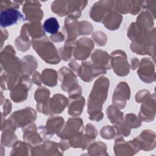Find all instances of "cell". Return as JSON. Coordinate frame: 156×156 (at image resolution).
Wrapping results in <instances>:
<instances>
[{
	"instance_id": "cell-15",
	"label": "cell",
	"mask_w": 156,
	"mask_h": 156,
	"mask_svg": "<svg viewBox=\"0 0 156 156\" xmlns=\"http://www.w3.org/2000/svg\"><path fill=\"white\" fill-rule=\"evenodd\" d=\"M73 100L70 102L68 113L70 115L79 116L81 114L85 104V99L83 97H72Z\"/></svg>"
},
{
	"instance_id": "cell-7",
	"label": "cell",
	"mask_w": 156,
	"mask_h": 156,
	"mask_svg": "<svg viewBox=\"0 0 156 156\" xmlns=\"http://www.w3.org/2000/svg\"><path fill=\"white\" fill-rule=\"evenodd\" d=\"M94 48L93 42L90 38H83L77 43L76 47H75L73 51L74 58L77 60H84L87 58L92 49Z\"/></svg>"
},
{
	"instance_id": "cell-14",
	"label": "cell",
	"mask_w": 156,
	"mask_h": 156,
	"mask_svg": "<svg viewBox=\"0 0 156 156\" xmlns=\"http://www.w3.org/2000/svg\"><path fill=\"white\" fill-rule=\"evenodd\" d=\"M30 87L31 83L30 80H28L24 85H16V87H14L15 88L14 91H12L10 94L12 99L16 102H20L24 101L27 98V90L30 89Z\"/></svg>"
},
{
	"instance_id": "cell-18",
	"label": "cell",
	"mask_w": 156,
	"mask_h": 156,
	"mask_svg": "<svg viewBox=\"0 0 156 156\" xmlns=\"http://www.w3.org/2000/svg\"><path fill=\"white\" fill-rule=\"evenodd\" d=\"M49 90L44 87H40L37 89L35 94V100L38 102V104H39V105L37 104V107L46 104L49 100L48 97L49 96Z\"/></svg>"
},
{
	"instance_id": "cell-2",
	"label": "cell",
	"mask_w": 156,
	"mask_h": 156,
	"mask_svg": "<svg viewBox=\"0 0 156 156\" xmlns=\"http://www.w3.org/2000/svg\"><path fill=\"white\" fill-rule=\"evenodd\" d=\"M32 44L34 49L45 62L51 64H57L60 62L56 48L52 43L48 41L46 37L43 36L39 40H35L33 41Z\"/></svg>"
},
{
	"instance_id": "cell-10",
	"label": "cell",
	"mask_w": 156,
	"mask_h": 156,
	"mask_svg": "<svg viewBox=\"0 0 156 156\" xmlns=\"http://www.w3.org/2000/svg\"><path fill=\"white\" fill-rule=\"evenodd\" d=\"M154 94L151 96L146 102L141 106L140 112V118L143 121L149 122L152 121L155 116V104Z\"/></svg>"
},
{
	"instance_id": "cell-12",
	"label": "cell",
	"mask_w": 156,
	"mask_h": 156,
	"mask_svg": "<svg viewBox=\"0 0 156 156\" xmlns=\"http://www.w3.org/2000/svg\"><path fill=\"white\" fill-rule=\"evenodd\" d=\"M64 124V119L60 116H55L48 119L46 125L44 128V132L43 133L45 136H51L55 132L58 133L61 130L62 126Z\"/></svg>"
},
{
	"instance_id": "cell-13",
	"label": "cell",
	"mask_w": 156,
	"mask_h": 156,
	"mask_svg": "<svg viewBox=\"0 0 156 156\" xmlns=\"http://www.w3.org/2000/svg\"><path fill=\"white\" fill-rule=\"evenodd\" d=\"M122 16L115 11H109L103 18V23L110 30H116L118 28Z\"/></svg>"
},
{
	"instance_id": "cell-4",
	"label": "cell",
	"mask_w": 156,
	"mask_h": 156,
	"mask_svg": "<svg viewBox=\"0 0 156 156\" xmlns=\"http://www.w3.org/2000/svg\"><path fill=\"white\" fill-rule=\"evenodd\" d=\"M114 5V1H101L92 6L90 10V16L96 21H102L106 14L111 10Z\"/></svg>"
},
{
	"instance_id": "cell-19",
	"label": "cell",
	"mask_w": 156,
	"mask_h": 156,
	"mask_svg": "<svg viewBox=\"0 0 156 156\" xmlns=\"http://www.w3.org/2000/svg\"><path fill=\"white\" fill-rule=\"evenodd\" d=\"M52 11L59 16H64L67 14V4L66 1H55L51 4Z\"/></svg>"
},
{
	"instance_id": "cell-17",
	"label": "cell",
	"mask_w": 156,
	"mask_h": 156,
	"mask_svg": "<svg viewBox=\"0 0 156 156\" xmlns=\"http://www.w3.org/2000/svg\"><path fill=\"white\" fill-rule=\"evenodd\" d=\"M59 27V23L57 20L54 17L46 19L43 24V29L47 33L52 35L57 34Z\"/></svg>"
},
{
	"instance_id": "cell-11",
	"label": "cell",
	"mask_w": 156,
	"mask_h": 156,
	"mask_svg": "<svg viewBox=\"0 0 156 156\" xmlns=\"http://www.w3.org/2000/svg\"><path fill=\"white\" fill-rule=\"evenodd\" d=\"M119 85L122 93H119L115 90L113 97V101L115 105L119 106L120 108H122L125 106L126 100L129 98L130 90L129 86L126 83V82H121Z\"/></svg>"
},
{
	"instance_id": "cell-1",
	"label": "cell",
	"mask_w": 156,
	"mask_h": 156,
	"mask_svg": "<svg viewBox=\"0 0 156 156\" xmlns=\"http://www.w3.org/2000/svg\"><path fill=\"white\" fill-rule=\"evenodd\" d=\"M108 86L109 81L107 77H101L96 81L88 99V113L94 106L90 113V119L99 121L103 118V113H101L102 105L106 99Z\"/></svg>"
},
{
	"instance_id": "cell-20",
	"label": "cell",
	"mask_w": 156,
	"mask_h": 156,
	"mask_svg": "<svg viewBox=\"0 0 156 156\" xmlns=\"http://www.w3.org/2000/svg\"><path fill=\"white\" fill-rule=\"evenodd\" d=\"M117 11L126 13L130 10V1H114V5Z\"/></svg>"
},
{
	"instance_id": "cell-5",
	"label": "cell",
	"mask_w": 156,
	"mask_h": 156,
	"mask_svg": "<svg viewBox=\"0 0 156 156\" xmlns=\"http://www.w3.org/2000/svg\"><path fill=\"white\" fill-rule=\"evenodd\" d=\"M60 130L57 135L63 137V136H68L67 137H76L81 135V132L82 130V121L80 118H70L68 120L66 126Z\"/></svg>"
},
{
	"instance_id": "cell-3",
	"label": "cell",
	"mask_w": 156,
	"mask_h": 156,
	"mask_svg": "<svg viewBox=\"0 0 156 156\" xmlns=\"http://www.w3.org/2000/svg\"><path fill=\"white\" fill-rule=\"evenodd\" d=\"M40 7L41 4L38 1H26L23 7L26 20L40 23L43 16V12Z\"/></svg>"
},
{
	"instance_id": "cell-6",
	"label": "cell",
	"mask_w": 156,
	"mask_h": 156,
	"mask_svg": "<svg viewBox=\"0 0 156 156\" xmlns=\"http://www.w3.org/2000/svg\"><path fill=\"white\" fill-rule=\"evenodd\" d=\"M22 19H23V16L17 9L9 8L2 10L1 12L0 23L2 27L12 26Z\"/></svg>"
},
{
	"instance_id": "cell-22",
	"label": "cell",
	"mask_w": 156,
	"mask_h": 156,
	"mask_svg": "<svg viewBox=\"0 0 156 156\" xmlns=\"http://www.w3.org/2000/svg\"><path fill=\"white\" fill-rule=\"evenodd\" d=\"M63 38L64 37L62 35V34L59 33H57L55 34L52 35L51 36V38L52 41H55V42H58V41H62L63 40Z\"/></svg>"
},
{
	"instance_id": "cell-9",
	"label": "cell",
	"mask_w": 156,
	"mask_h": 156,
	"mask_svg": "<svg viewBox=\"0 0 156 156\" xmlns=\"http://www.w3.org/2000/svg\"><path fill=\"white\" fill-rule=\"evenodd\" d=\"M60 80L62 81V89L64 91H69L71 86L74 88L80 87L77 83L76 77L71 70L66 67H62L60 70Z\"/></svg>"
},
{
	"instance_id": "cell-21",
	"label": "cell",
	"mask_w": 156,
	"mask_h": 156,
	"mask_svg": "<svg viewBox=\"0 0 156 156\" xmlns=\"http://www.w3.org/2000/svg\"><path fill=\"white\" fill-rule=\"evenodd\" d=\"M143 6V1H130V13L133 15L137 14Z\"/></svg>"
},
{
	"instance_id": "cell-16",
	"label": "cell",
	"mask_w": 156,
	"mask_h": 156,
	"mask_svg": "<svg viewBox=\"0 0 156 156\" xmlns=\"http://www.w3.org/2000/svg\"><path fill=\"white\" fill-rule=\"evenodd\" d=\"M57 72L51 69H46L43 71L41 79L46 85L53 87L57 84Z\"/></svg>"
},
{
	"instance_id": "cell-8",
	"label": "cell",
	"mask_w": 156,
	"mask_h": 156,
	"mask_svg": "<svg viewBox=\"0 0 156 156\" xmlns=\"http://www.w3.org/2000/svg\"><path fill=\"white\" fill-rule=\"evenodd\" d=\"M138 73L140 79L146 83L154 81V66L148 58H144L143 59Z\"/></svg>"
}]
</instances>
